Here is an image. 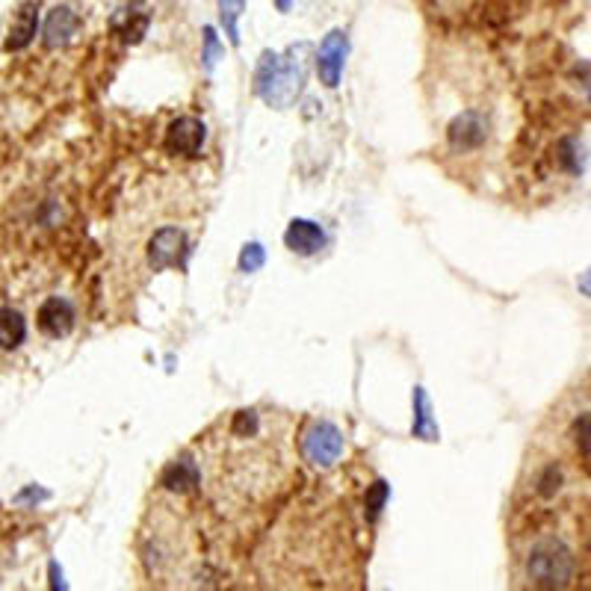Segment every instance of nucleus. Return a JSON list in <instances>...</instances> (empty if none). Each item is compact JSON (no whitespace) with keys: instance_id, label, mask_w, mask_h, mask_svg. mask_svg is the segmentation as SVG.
<instances>
[{"instance_id":"f257e3e1","label":"nucleus","mask_w":591,"mask_h":591,"mask_svg":"<svg viewBox=\"0 0 591 591\" xmlns=\"http://www.w3.org/2000/svg\"><path fill=\"white\" fill-rule=\"evenodd\" d=\"M577 574V556L574 550L556 538L544 535L532 544L526 556V580L535 589H568Z\"/></svg>"},{"instance_id":"f03ea898","label":"nucleus","mask_w":591,"mask_h":591,"mask_svg":"<svg viewBox=\"0 0 591 591\" xmlns=\"http://www.w3.org/2000/svg\"><path fill=\"white\" fill-rule=\"evenodd\" d=\"M302 80H305V71L299 60H293V51L287 60L266 51L255 71V92L272 107H290L302 89Z\"/></svg>"},{"instance_id":"7ed1b4c3","label":"nucleus","mask_w":591,"mask_h":591,"mask_svg":"<svg viewBox=\"0 0 591 591\" xmlns=\"http://www.w3.org/2000/svg\"><path fill=\"white\" fill-rule=\"evenodd\" d=\"M343 450H346L343 432L329 420H314L302 435V456L308 464H314L320 470L334 467L343 456Z\"/></svg>"},{"instance_id":"20e7f679","label":"nucleus","mask_w":591,"mask_h":591,"mask_svg":"<svg viewBox=\"0 0 591 591\" xmlns=\"http://www.w3.org/2000/svg\"><path fill=\"white\" fill-rule=\"evenodd\" d=\"M187 255H190V240L175 225L154 231V237L148 240V266L154 272H163L172 266H187Z\"/></svg>"},{"instance_id":"39448f33","label":"nucleus","mask_w":591,"mask_h":591,"mask_svg":"<svg viewBox=\"0 0 591 591\" xmlns=\"http://www.w3.org/2000/svg\"><path fill=\"white\" fill-rule=\"evenodd\" d=\"M488 116L479 113V110H464L461 116L453 119L450 131H447V139H450V148L456 154H470V151H479L488 139Z\"/></svg>"},{"instance_id":"423d86ee","label":"nucleus","mask_w":591,"mask_h":591,"mask_svg":"<svg viewBox=\"0 0 591 591\" xmlns=\"http://www.w3.org/2000/svg\"><path fill=\"white\" fill-rule=\"evenodd\" d=\"M207 139V128L196 116H181L178 122L169 125L166 131V148L169 154H181V157H196Z\"/></svg>"},{"instance_id":"0eeeda50","label":"nucleus","mask_w":591,"mask_h":591,"mask_svg":"<svg viewBox=\"0 0 591 591\" xmlns=\"http://www.w3.org/2000/svg\"><path fill=\"white\" fill-rule=\"evenodd\" d=\"M346 54H349L346 33H343V30H331L329 36L323 39V45H320V54H317V71H320V80H323L329 89H334V86L340 83Z\"/></svg>"},{"instance_id":"6e6552de","label":"nucleus","mask_w":591,"mask_h":591,"mask_svg":"<svg viewBox=\"0 0 591 591\" xmlns=\"http://www.w3.org/2000/svg\"><path fill=\"white\" fill-rule=\"evenodd\" d=\"M36 323H39L42 334L60 340V337H68V334L74 331L77 314H74V308H71L68 299H63V296H51V299L42 302V308H39V314H36Z\"/></svg>"},{"instance_id":"1a4fd4ad","label":"nucleus","mask_w":591,"mask_h":591,"mask_svg":"<svg viewBox=\"0 0 591 591\" xmlns=\"http://www.w3.org/2000/svg\"><path fill=\"white\" fill-rule=\"evenodd\" d=\"M284 243H287L290 252H296V255H302V258H311V255H317V252H323L326 234H323V228H320L317 222H311V219H293V222L287 225V231H284Z\"/></svg>"},{"instance_id":"9d476101","label":"nucleus","mask_w":591,"mask_h":591,"mask_svg":"<svg viewBox=\"0 0 591 591\" xmlns=\"http://www.w3.org/2000/svg\"><path fill=\"white\" fill-rule=\"evenodd\" d=\"M36 27H39V3L27 0L18 6L9 36H6V51H24L33 39H36Z\"/></svg>"},{"instance_id":"9b49d317","label":"nucleus","mask_w":591,"mask_h":591,"mask_svg":"<svg viewBox=\"0 0 591 591\" xmlns=\"http://www.w3.org/2000/svg\"><path fill=\"white\" fill-rule=\"evenodd\" d=\"M77 30H80V18H77L74 9H68V6L51 9V15L45 21V48H51V51L66 48L68 42L77 36Z\"/></svg>"},{"instance_id":"f8f14e48","label":"nucleus","mask_w":591,"mask_h":591,"mask_svg":"<svg viewBox=\"0 0 591 591\" xmlns=\"http://www.w3.org/2000/svg\"><path fill=\"white\" fill-rule=\"evenodd\" d=\"M160 485L172 494H190L201 485V470L196 461L190 459H175L160 476Z\"/></svg>"},{"instance_id":"ddd939ff","label":"nucleus","mask_w":591,"mask_h":591,"mask_svg":"<svg viewBox=\"0 0 591 591\" xmlns=\"http://www.w3.org/2000/svg\"><path fill=\"white\" fill-rule=\"evenodd\" d=\"M27 340V323L18 311L0 308V349H18Z\"/></svg>"},{"instance_id":"4468645a","label":"nucleus","mask_w":591,"mask_h":591,"mask_svg":"<svg viewBox=\"0 0 591 591\" xmlns=\"http://www.w3.org/2000/svg\"><path fill=\"white\" fill-rule=\"evenodd\" d=\"M414 411H417V420H414V438H423V441H438V423L432 420V405H429V396L423 388L414 391Z\"/></svg>"},{"instance_id":"2eb2a0df","label":"nucleus","mask_w":591,"mask_h":591,"mask_svg":"<svg viewBox=\"0 0 591 591\" xmlns=\"http://www.w3.org/2000/svg\"><path fill=\"white\" fill-rule=\"evenodd\" d=\"M246 9V0H219V18H222V27H225V36L231 39V45H240V30H237V21Z\"/></svg>"},{"instance_id":"dca6fc26","label":"nucleus","mask_w":591,"mask_h":591,"mask_svg":"<svg viewBox=\"0 0 591 591\" xmlns=\"http://www.w3.org/2000/svg\"><path fill=\"white\" fill-rule=\"evenodd\" d=\"M559 160H562L574 175H580V172L586 169V145H580V139H565V142L559 145Z\"/></svg>"},{"instance_id":"f3484780","label":"nucleus","mask_w":591,"mask_h":591,"mask_svg":"<svg viewBox=\"0 0 591 591\" xmlns=\"http://www.w3.org/2000/svg\"><path fill=\"white\" fill-rule=\"evenodd\" d=\"M388 494H391L388 482H376V485L367 491V518H370V521H376V518L382 515V509H385V503H388Z\"/></svg>"},{"instance_id":"a211bd4d","label":"nucleus","mask_w":591,"mask_h":591,"mask_svg":"<svg viewBox=\"0 0 591 591\" xmlns=\"http://www.w3.org/2000/svg\"><path fill=\"white\" fill-rule=\"evenodd\" d=\"M266 261V255H263V246L261 243H249V246H243V252H240V269L243 272H258Z\"/></svg>"},{"instance_id":"6ab92c4d","label":"nucleus","mask_w":591,"mask_h":591,"mask_svg":"<svg viewBox=\"0 0 591 591\" xmlns=\"http://www.w3.org/2000/svg\"><path fill=\"white\" fill-rule=\"evenodd\" d=\"M204 45H207V51H204V66L213 68V63H216V57H219V39H216V30L213 27H207L204 30Z\"/></svg>"},{"instance_id":"aec40b11","label":"nucleus","mask_w":591,"mask_h":591,"mask_svg":"<svg viewBox=\"0 0 591 591\" xmlns=\"http://www.w3.org/2000/svg\"><path fill=\"white\" fill-rule=\"evenodd\" d=\"M278 6H281V12H287L290 9V0H278Z\"/></svg>"}]
</instances>
